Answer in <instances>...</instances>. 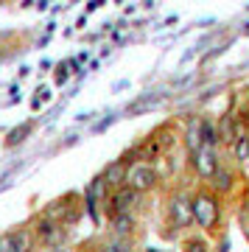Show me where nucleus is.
I'll return each mask as SVG.
<instances>
[{"label": "nucleus", "instance_id": "nucleus-1", "mask_svg": "<svg viewBox=\"0 0 249 252\" xmlns=\"http://www.w3.org/2000/svg\"><path fill=\"white\" fill-rule=\"evenodd\" d=\"M193 221L202 227H216V221H218V205H216L213 196H207V193H199V196L193 199Z\"/></svg>", "mask_w": 249, "mask_h": 252}, {"label": "nucleus", "instance_id": "nucleus-2", "mask_svg": "<svg viewBox=\"0 0 249 252\" xmlns=\"http://www.w3.org/2000/svg\"><path fill=\"white\" fill-rule=\"evenodd\" d=\"M126 182H129V188L132 190H149L154 188V182H157V171H154L152 165H132L129 168V177H126Z\"/></svg>", "mask_w": 249, "mask_h": 252}, {"label": "nucleus", "instance_id": "nucleus-3", "mask_svg": "<svg viewBox=\"0 0 249 252\" xmlns=\"http://www.w3.org/2000/svg\"><path fill=\"white\" fill-rule=\"evenodd\" d=\"M193 168L202 174L205 180H213L216 171H218V160H216L213 149H199V152L193 154Z\"/></svg>", "mask_w": 249, "mask_h": 252}, {"label": "nucleus", "instance_id": "nucleus-4", "mask_svg": "<svg viewBox=\"0 0 249 252\" xmlns=\"http://www.w3.org/2000/svg\"><path fill=\"white\" fill-rule=\"evenodd\" d=\"M171 219L179 227H187L193 221V202H187L185 196H174L171 199Z\"/></svg>", "mask_w": 249, "mask_h": 252}, {"label": "nucleus", "instance_id": "nucleus-5", "mask_svg": "<svg viewBox=\"0 0 249 252\" xmlns=\"http://www.w3.org/2000/svg\"><path fill=\"white\" fill-rule=\"evenodd\" d=\"M28 250H31L28 233H9L0 238V252H28Z\"/></svg>", "mask_w": 249, "mask_h": 252}, {"label": "nucleus", "instance_id": "nucleus-6", "mask_svg": "<svg viewBox=\"0 0 249 252\" xmlns=\"http://www.w3.org/2000/svg\"><path fill=\"white\" fill-rule=\"evenodd\" d=\"M134 199H137V190H132V188H121L112 196V207H115L118 213H126L129 207L134 205Z\"/></svg>", "mask_w": 249, "mask_h": 252}, {"label": "nucleus", "instance_id": "nucleus-7", "mask_svg": "<svg viewBox=\"0 0 249 252\" xmlns=\"http://www.w3.org/2000/svg\"><path fill=\"white\" fill-rule=\"evenodd\" d=\"M126 177H129V168H126L124 160L112 162L107 171H104V182H112V185H121V182H126Z\"/></svg>", "mask_w": 249, "mask_h": 252}, {"label": "nucleus", "instance_id": "nucleus-8", "mask_svg": "<svg viewBox=\"0 0 249 252\" xmlns=\"http://www.w3.org/2000/svg\"><path fill=\"white\" fill-rule=\"evenodd\" d=\"M199 140H202V149H213L218 143V132L210 121H199Z\"/></svg>", "mask_w": 249, "mask_h": 252}, {"label": "nucleus", "instance_id": "nucleus-9", "mask_svg": "<svg viewBox=\"0 0 249 252\" xmlns=\"http://www.w3.org/2000/svg\"><path fill=\"white\" fill-rule=\"evenodd\" d=\"M160 101H162V95H143L140 101H134L132 107H129V115H140V112H146V109L157 107Z\"/></svg>", "mask_w": 249, "mask_h": 252}, {"label": "nucleus", "instance_id": "nucleus-10", "mask_svg": "<svg viewBox=\"0 0 249 252\" xmlns=\"http://www.w3.org/2000/svg\"><path fill=\"white\" fill-rule=\"evenodd\" d=\"M213 188L216 190H230L232 188V174L230 171H216V177H213Z\"/></svg>", "mask_w": 249, "mask_h": 252}, {"label": "nucleus", "instance_id": "nucleus-11", "mask_svg": "<svg viewBox=\"0 0 249 252\" xmlns=\"http://www.w3.org/2000/svg\"><path fill=\"white\" fill-rule=\"evenodd\" d=\"M218 140H238L230 118H221V126H218Z\"/></svg>", "mask_w": 249, "mask_h": 252}, {"label": "nucleus", "instance_id": "nucleus-12", "mask_svg": "<svg viewBox=\"0 0 249 252\" xmlns=\"http://www.w3.org/2000/svg\"><path fill=\"white\" fill-rule=\"evenodd\" d=\"M28 132H31V124L17 126V129H14V132L9 135V140H6V143H9V146H14V143H20V140H26V135H28Z\"/></svg>", "mask_w": 249, "mask_h": 252}, {"label": "nucleus", "instance_id": "nucleus-13", "mask_svg": "<svg viewBox=\"0 0 249 252\" xmlns=\"http://www.w3.org/2000/svg\"><path fill=\"white\" fill-rule=\"evenodd\" d=\"M132 216H129V213H118L115 216V230L118 233H129V230H132Z\"/></svg>", "mask_w": 249, "mask_h": 252}, {"label": "nucleus", "instance_id": "nucleus-14", "mask_svg": "<svg viewBox=\"0 0 249 252\" xmlns=\"http://www.w3.org/2000/svg\"><path fill=\"white\" fill-rule=\"evenodd\" d=\"M235 157L238 160H249V137H238L235 140Z\"/></svg>", "mask_w": 249, "mask_h": 252}, {"label": "nucleus", "instance_id": "nucleus-15", "mask_svg": "<svg viewBox=\"0 0 249 252\" xmlns=\"http://www.w3.org/2000/svg\"><path fill=\"white\" fill-rule=\"evenodd\" d=\"M185 252H207V244L202 238H193V241L185 244Z\"/></svg>", "mask_w": 249, "mask_h": 252}, {"label": "nucleus", "instance_id": "nucleus-16", "mask_svg": "<svg viewBox=\"0 0 249 252\" xmlns=\"http://www.w3.org/2000/svg\"><path fill=\"white\" fill-rule=\"evenodd\" d=\"M54 233H56V230H54L51 221H42V224H39V235H42V238H51Z\"/></svg>", "mask_w": 249, "mask_h": 252}, {"label": "nucleus", "instance_id": "nucleus-17", "mask_svg": "<svg viewBox=\"0 0 249 252\" xmlns=\"http://www.w3.org/2000/svg\"><path fill=\"white\" fill-rule=\"evenodd\" d=\"M101 252H126V250L121 247V244H107V247H104Z\"/></svg>", "mask_w": 249, "mask_h": 252}, {"label": "nucleus", "instance_id": "nucleus-18", "mask_svg": "<svg viewBox=\"0 0 249 252\" xmlns=\"http://www.w3.org/2000/svg\"><path fill=\"white\" fill-rule=\"evenodd\" d=\"M51 252H67V250H51Z\"/></svg>", "mask_w": 249, "mask_h": 252}, {"label": "nucleus", "instance_id": "nucleus-19", "mask_svg": "<svg viewBox=\"0 0 249 252\" xmlns=\"http://www.w3.org/2000/svg\"><path fill=\"white\" fill-rule=\"evenodd\" d=\"M244 34H249V26H247V28H244Z\"/></svg>", "mask_w": 249, "mask_h": 252}, {"label": "nucleus", "instance_id": "nucleus-20", "mask_svg": "<svg viewBox=\"0 0 249 252\" xmlns=\"http://www.w3.org/2000/svg\"><path fill=\"white\" fill-rule=\"evenodd\" d=\"M149 252H157V250H149Z\"/></svg>", "mask_w": 249, "mask_h": 252}]
</instances>
